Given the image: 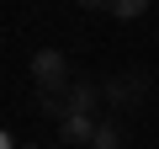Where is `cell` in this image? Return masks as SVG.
I'll list each match as a JSON object with an SVG mask.
<instances>
[{
    "label": "cell",
    "mask_w": 159,
    "mask_h": 149,
    "mask_svg": "<svg viewBox=\"0 0 159 149\" xmlns=\"http://www.w3.org/2000/svg\"><path fill=\"white\" fill-rule=\"evenodd\" d=\"M143 91H148L143 74H122V80H106V85H101V101H106V107H138Z\"/></svg>",
    "instance_id": "cell-2"
},
{
    "label": "cell",
    "mask_w": 159,
    "mask_h": 149,
    "mask_svg": "<svg viewBox=\"0 0 159 149\" xmlns=\"http://www.w3.org/2000/svg\"><path fill=\"white\" fill-rule=\"evenodd\" d=\"M32 80H37L43 96H69L74 69H69V59H64L58 48H37V53H32Z\"/></svg>",
    "instance_id": "cell-1"
},
{
    "label": "cell",
    "mask_w": 159,
    "mask_h": 149,
    "mask_svg": "<svg viewBox=\"0 0 159 149\" xmlns=\"http://www.w3.org/2000/svg\"><path fill=\"white\" fill-rule=\"evenodd\" d=\"M143 11H148V0H111V16L117 22H138Z\"/></svg>",
    "instance_id": "cell-6"
},
{
    "label": "cell",
    "mask_w": 159,
    "mask_h": 149,
    "mask_svg": "<svg viewBox=\"0 0 159 149\" xmlns=\"http://www.w3.org/2000/svg\"><path fill=\"white\" fill-rule=\"evenodd\" d=\"M96 107H101V85H96V80H74V85H69L64 112H90V117H96Z\"/></svg>",
    "instance_id": "cell-4"
},
{
    "label": "cell",
    "mask_w": 159,
    "mask_h": 149,
    "mask_svg": "<svg viewBox=\"0 0 159 149\" xmlns=\"http://www.w3.org/2000/svg\"><path fill=\"white\" fill-rule=\"evenodd\" d=\"M96 123H101V117H90V112H64V117H58V138H64V144H85V149H90Z\"/></svg>",
    "instance_id": "cell-3"
},
{
    "label": "cell",
    "mask_w": 159,
    "mask_h": 149,
    "mask_svg": "<svg viewBox=\"0 0 159 149\" xmlns=\"http://www.w3.org/2000/svg\"><path fill=\"white\" fill-rule=\"evenodd\" d=\"M85 11H111V0H80Z\"/></svg>",
    "instance_id": "cell-7"
},
{
    "label": "cell",
    "mask_w": 159,
    "mask_h": 149,
    "mask_svg": "<svg viewBox=\"0 0 159 149\" xmlns=\"http://www.w3.org/2000/svg\"><path fill=\"white\" fill-rule=\"evenodd\" d=\"M90 149H122V128L106 117V123H96V138H90Z\"/></svg>",
    "instance_id": "cell-5"
}]
</instances>
